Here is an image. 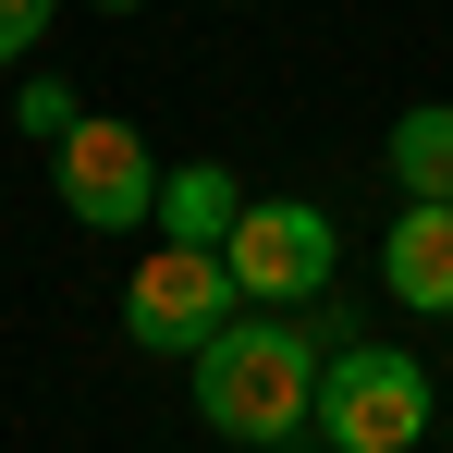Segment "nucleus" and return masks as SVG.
<instances>
[{
  "label": "nucleus",
  "mask_w": 453,
  "mask_h": 453,
  "mask_svg": "<svg viewBox=\"0 0 453 453\" xmlns=\"http://www.w3.org/2000/svg\"><path fill=\"white\" fill-rule=\"evenodd\" d=\"M37 37H50V0H0V62H25Z\"/></svg>",
  "instance_id": "obj_10"
},
{
  "label": "nucleus",
  "mask_w": 453,
  "mask_h": 453,
  "mask_svg": "<svg viewBox=\"0 0 453 453\" xmlns=\"http://www.w3.org/2000/svg\"><path fill=\"white\" fill-rule=\"evenodd\" d=\"M233 295H245V282H233L221 245H148L135 282H123V331H135L148 356H196V343L233 319Z\"/></svg>",
  "instance_id": "obj_3"
},
{
  "label": "nucleus",
  "mask_w": 453,
  "mask_h": 453,
  "mask_svg": "<svg viewBox=\"0 0 453 453\" xmlns=\"http://www.w3.org/2000/svg\"><path fill=\"white\" fill-rule=\"evenodd\" d=\"M319 441L331 453H417L429 441V368L392 343H343L319 368Z\"/></svg>",
  "instance_id": "obj_2"
},
{
  "label": "nucleus",
  "mask_w": 453,
  "mask_h": 453,
  "mask_svg": "<svg viewBox=\"0 0 453 453\" xmlns=\"http://www.w3.org/2000/svg\"><path fill=\"white\" fill-rule=\"evenodd\" d=\"M392 184L404 196H453V111H404L392 123Z\"/></svg>",
  "instance_id": "obj_8"
},
{
  "label": "nucleus",
  "mask_w": 453,
  "mask_h": 453,
  "mask_svg": "<svg viewBox=\"0 0 453 453\" xmlns=\"http://www.w3.org/2000/svg\"><path fill=\"white\" fill-rule=\"evenodd\" d=\"M50 184H62V209L86 233H135L159 221V159L135 123H111V111H86L74 135H50Z\"/></svg>",
  "instance_id": "obj_4"
},
{
  "label": "nucleus",
  "mask_w": 453,
  "mask_h": 453,
  "mask_svg": "<svg viewBox=\"0 0 453 453\" xmlns=\"http://www.w3.org/2000/svg\"><path fill=\"white\" fill-rule=\"evenodd\" d=\"M380 270H392V306L453 319V196H404V221H392V245H380Z\"/></svg>",
  "instance_id": "obj_6"
},
{
  "label": "nucleus",
  "mask_w": 453,
  "mask_h": 453,
  "mask_svg": "<svg viewBox=\"0 0 453 453\" xmlns=\"http://www.w3.org/2000/svg\"><path fill=\"white\" fill-rule=\"evenodd\" d=\"M98 12H135V0H98Z\"/></svg>",
  "instance_id": "obj_11"
},
{
  "label": "nucleus",
  "mask_w": 453,
  "mask_h": 453,
  "mask_svg": "<svg viewBox=\"0 0 453 453\" xmlns=\"http://www.w3.org/2000/svg\"><path fill=\"white\" fill-rule=\"evenodd\" d=\"M196 404H209V429L221 441H295V429H319V343L306 331H209L196 343Z\"/></svg>",
  "instance_id": "obj_1"
},
{
  "label": "nucleus",
  "mask_w": 453,
  "mask_h": 453,
  "mask_svg": "<svg viewBox=\"0 0 453 453\" xmlns=\"http://www.w3.org/2000/svg\"><path fill=\"white\" fill-rule=\"evenodd\" d=\"M233 221H245V184H233L221 159L159 172V233H172V245H233Z\"/></svg>",
  "instance_id": "obj_7"
},
{
  "label": "nucleus",
  "mask_w": 453,
  "mask_h": 453,
  "mask_svg": "<svg viewBox=\"0 0 453 453\" xmlns=\"http://www.w3.org/2000/svg\"><path fill=\"white\" fill-rule=\"evenodd\" d=\"M221 257H233V282H245L257 306H295V295L331 282V221H319L306 196H270V209H245V221H233Z\"/></svg>",
  "instance_id": "obj_5"
},
{
  "label": "nucleus",
  "mask_w": 453,
  "mask_h": 453,
  "mask_svg": "<svg viewBox=\"0 0 453 453\" xmlns=\"http://www.w3.org/2000/svg\"><path fill=\"white\" fill-rule=\"evenodd\" d=\"M74 123H86V111H74V86H50V74L25 86V135H74Z\"/></svg>",
  "instance_id": "obj_9"
}]
</instances>
